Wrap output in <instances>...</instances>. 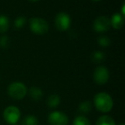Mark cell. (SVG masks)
Masks as SVG:
<instances>
[{"label":"cell","instance_id":"cell-1","mask_svg":"<svg viewBox=\"0 0 125 125\" xmlns=\"http://www.w3.org/2000/svg\"><path fill=\"white\" fill-rule=\"evenodd\" d=\"M95 107L102 112H108L113 107V100L107 93H98L94 97Z\"/></svg>","mask_w":125,"mask_h":125},{"label":"cell","instance_id":"cell-2","mask_svg":"<svg viewBox=\"0 0 125 125\" xmlns=\"http://www.w3.org/2000/svg\"><path fill=\"white\" fill-rule=\"evenodd\" d=\"M28 89L22 83L15 82L10 84L8 87V94L11 98L15 100L23 99L26 96Z\"/></svg>","mask_w":125,"mask_h":125},{"label":"cell","instance_id":"cell-3","mask_svg":"<svg viewBox=\"0 0 125 125\" xmlns=\"http://www.w3.org/2000/svg\"><path fill=\"white\" fill-rule=\"evenodd\" d=\"M30 29L33 33L43 35L48 31V23L44 19L40 17H33L30 20Z\"/></svg>","mask_w":125,"mask_h":125},{"label":"cell","instance_id":"cell-4","mask_svg":"<svg viewBox=\"0 0 125 125\" xmlns=\"http://www.w3.org/2000/svg\"><path fill=\"white\" fill-rule=\"evenodd\" d=\"M21 117V112L17 107L8 106L3 112V118L9 124L15 125L19 121Z\"/></svg>","mask_w":125,"mask_h":125},{"label":"cell","instance_id":"cell-5","mask_svg":"<svg viewBox=\"0 0 125 125\" xmlns=\"http://www.w3.org/2000/svg\"><path fill=\"white\" fill-rule=\"evenodd\" d=\"M70 24H71V19L68 14L65 12H60L57 15L55 18V25L58 30L66 31L69 28Z\"/></svg>","mask_w":125,"mask_h":125},{"label":"cell","instance_id":"cell-6","mask_svg":"<svg viewBox=\"0 0 125 125\" xmlns=\"http://www.w3.org/2000/svg\"><path fill=\"white\" fill-rule=\"evenodd\" d=\"M48 122L51 125H67L69 123V118L63 112H53L49 115Z\"/></svg>","mask_w":125,"mask_h":125},{"label":"cell","instance_id":"cell-7","mask_svg":"<svg viewBox=\"0 0 125 125\" xmlns=\"http://www.w3.org/2000/svg\"><path fill=\"white\" fill-rule=\"evenodd\" d=\"M110 77V73L106 67L105 66H98L95 69L94 73V81L98 84H105L107 83Z\"/></svg>","mask_w":125,"mask_h":125},{"label":"cell","instance_id":"cell-8","mask_svg":"<svg viewBox=\"0 0 125 125\" xmlns=\"http://www.w3.org/2000/svg\"><path fill=\"white\" fill-rule=\"evenodd\" d=\"M111 26L110 19L107 16H98L94 22V28L98 32H104L109 30Z\"/></svg>","mask_w":125,"mask_h":125},{"label":"cell","instance_id":"cell-9","mask_svg":"<svg viewBox=\"0 0 125 125\" xmlns=\"http://www.w3.org/2000/svg\"><path fill=\"white\" fill-rule=\"evenodd\" d=\"M110 21H111V26L113 28H115V29H120L123 26V25H124V16L121 15L120 14L116 13L112 15Z\"/></svg>","mask_w":125,"mask_h":125},{"label":"cell","instance_id":"cell-10","mask_svg":"<svg viewBox=\"0 0 125 125\" xmlns=\"http://www.w3.org/2000/svg\"><path fill=\"white\" fill-rule=\"evenodd\" d=\"M60 104V97L57 94H52L47 99V105L52 108H55Z\"/></svg>","mask_w":125,"mask_h":125},{"label":"cell","instance_id":"cell-11","mask_svg":"<svg viewBox=\"0 0 125 125\" xmlns=\"http://www.w3.org/2000/svg\"><path fill=\"white\" fill-rule=\"evenodd\" d=\"M9 18L6 15H0V33H3L9 29Z\"/></svg>","mask_w":125,"mask_h":125},{"label":"cell","instance_id":"cell-12","mask_svg":"<svg viewBox=\"0 0 125 125\" xmlns=\"http://www.w3.org/2000/svg\"><path fill=\"white\" fill-rule=\"evenodd\" d=\"M29 94H30V96L33 100H39L41 99L42 95H43V92L40 89L36 87H33L30 89L29 90Z\"/></svg>","mask_w":125,"mask_h":125},{"label":"cell","instance_id":"cell-13","mask_svg":"<svg viewBox=\"0 0 125 125\" xmlns=\"http://www.w3.org/2000/svg\"><path fill=\"white\" fill-rule=\"evenodd\" d=\"M97 125H116L115 121L109 116H102L97 121Z\"/></svg>","mask_w":125,"mask_h":125},{"label":"cell","instance_id":"cell-14","mask_svg":"<svg viewBox=\"0 0 125 125\" xmlns=\"http://www.w3.org/2000/svg\"><path fill=\"white\" fill-rule=\"evenodd\" d=\"M38 118L33 115L27 116L22 120V125H38Z\"/></svg>","mask_w":125,"mask_h":125},{"label":"cell","instance_id":"cell-15","mask_svg":"<svg viewBox=\"0 0 125 125\" xmlns=\"http://www.w3.org/2000/svg\"><path fill=\"white\" fill-rule=\"evenodd\" d=\"M92 109V105L89 101L82 102L79 105V111L82 113H88Z\"/></svg>","mask_w":125,"mask_h":125},{"label":"cell","instance_id":"cell-16","mask_svg":"<svg viewBox=\"0 0 125 125\" xmlns=\"http://www.w3.org/2000/svg\"><path fill=\"white\" fill-rule=\"evenodd\" d=\"M73 125H91V123L87 117H83V116H80L74 120Z\"/></svg>","mask_w":125,"mask_h":125},{"label":"cell","instance_id":"cell-17","mask_svg":"<svg viewBox=\"0 0 125 125\" xmlns=\"http://www.w3.org/2000/svg\"><path fill=\"white\" fill-rule=\"evenodd\" d=\"M91 58H92V61H94V62L98 63L103 61L104 58H105V54H104V53L101 52V51H95V52L93 53Z\"/></svg>","mask_w":125,"mask_h":125},{"label":"cell","instance_id":"cell-18","mask_svg":"<svg viewBox=\"0 0 125 125\" xmlns=\"http://www.w3.org/2000/svg\"><path fill=\"white\" fill-rule=\"evenodd\" d=\"M98 43L100 46L102 47H107L111 44V40L108 37L106 36H102L100 38H98Z\"/></svg>","mask_w":125,"mask_h":125},{"label":"cell","instance_id":"cell-19","mask_svg":"<svg viewBox=\"0 0 125 125\" xmlns=\"http://www.w3.org/2000/svg\"><path fill=\"white\" fill-rule=\"evenodd\" d=\"M26 23V18L24 16H20L16 18L15 21V27L16 28H22L23 27Z\"/></svg>","mask_w":125,"mask_h":125},{"label":"cell","instance_id":"cell-20","mask_svg":"<svg viewBox=\"0 0 125 125\" xmlns=\"http://www.w3.org/2000/svg\"><path fill=\"white\" fill-rule=\"evenodd\" d=\"M9 44V38L6 36H3L0 38V46L3 48H6Z\"/></svg>","mask_w":125,"mask_h":125},{"label":"cell","instance_id":"cell-21","mask_svg":"<svg viewBox=\"0 0 125 125\" xmlns=\"http://www.w3.org/2000/svg\"><path fill=\"white\" fill-rule=\"evenodd\" d=\"M29 1H32V2H37V1H40V0H29Z\"/></svg>","mask_w":125,"mask_h":125},{"label":"cell","instance_id":"cell-22","mask_svg":"<svg viewBox=\"0 0 125 125\" xmlns=\"http://www.w3.org/2000/svg\"><path fill=\"white\" fill-rule=\"evenodd\" d=\"M93 1H96V2H98V1H100V0H93Z\"/></svg>","mask_w":125,"mask_h":125},{"label":"cell","instance_id":"cell-23","mask_svg":"<svg viewBox=\"0 0 125 125\" xmlns=\"http://www.w3.org/2000/svg\"><path fill=\"white\" fill-rule=\"evenodd\" d=\"M120 125H124V124H121Z\"/></svg>","mask_w":125,"mask_h":125},{"label":"cell","instance_id":"cell-24","mask_svg":"<svg viewBox=\"0 0 125 125\" xmlns=\"http://www.w3.org/2000/svg\"><path fill=\"white\" fill-rule=\"evenodd\" d=\"M15 125H17V124H15Z\"/></svg>","mask_w":125,"mask_h":125}]
</instances>
